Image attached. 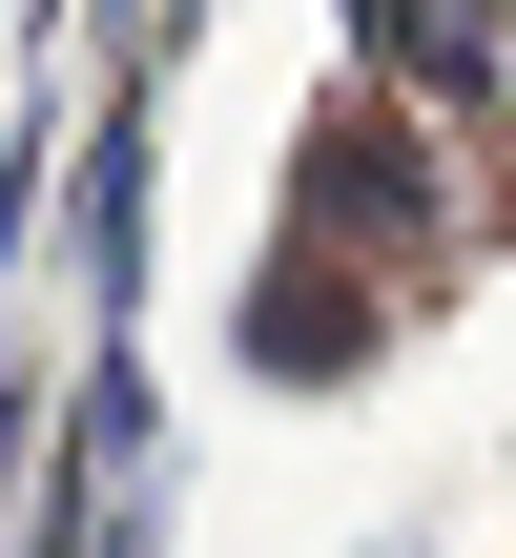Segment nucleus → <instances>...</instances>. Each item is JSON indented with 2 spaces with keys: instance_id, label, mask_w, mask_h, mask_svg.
Here are the masks:
<instances>
[{
  "instance_id": "nucleus-5",
  "label": "nucleus",
  "mask_w": 516,
  "mask_h": 558,
  "mask_svg": "<svg viewBox=\"0 0 516 558\" xmlns=\"http://www.w3.org/2000/svg\"><path fill=\"white\" fill-rule=\"evenodd\" d=\"M0 21H21V0H0Z\"/></svg>"
},
{
  "instance_id": "nucleus-3",
  "label": "nucleus",
  "mask_w": 516,
  "mask_h": 558,
  "mask_svg": "<svg viewBox=\"0 0 516 558\" xmlns=\"http://www.w3.org/2000/svg\"><path fill=\"white\" fill-rule=\"evenodd\" d=\"M352 41H372V83H414V104H496L516 83V0H352Z\"/></svg>"
},
{
  "instance_id": "nucleus-4",
  "label": "nucleus",
  "mask_w": 516,
  "mask_h": 558,
  "mask_svg": "<svg viewBox=\"0 0 516 558\" xmlns=\"http://www.w3.org/2000/svg\"><path fill=\"white\" fill-rule=\"evenodd\" d=\"M83 290H103V331H124V290H145V83H124L103 145H83Z\"/></svg>"
},
{
  "instance_id": "nucleus-1",
  "label": "nucleus",
  "mask_w": 516,
  "mask_h": 558,
  "mask_svg": "<svg viewBox=\"0 0 516 558\" xmlns=\"http://www.w3.org/2000/svg\"><path fill=\"white\" fill-rule=\"evenodd\" d=\"M290 228H310V248H352V269H393V248L434 228V145L393 124V83H372V104H331V124L290 145Z\"/></svg>"
},
{
  "instance_id": "nucleus-2",
  "label": "nucleus",
  "mask_w": 516,
  "mask_h": 558,
  "mask_svg": "<svg viewBox=\"0 0 516 558\" xmlns=\"http://www.w3.org/2000/svg\"><path fill=\"white\" fill-rule=\"evenodd\" d=\"M352 352H393V290H372L352 248H310V228H290V248L248 269V373H269V393H310V373H352Z\"/></svg>"
}]
</instances>
